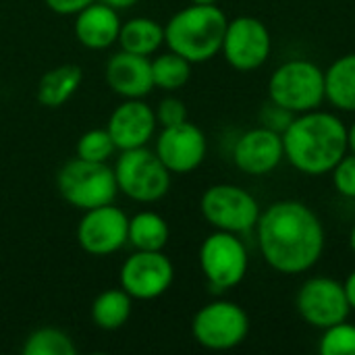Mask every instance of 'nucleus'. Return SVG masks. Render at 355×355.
<instances>
[{
    "instance_id": "nucleus-34",
    "label": "nucleus",
    "mask_w": 355,
    "mask_h": 355,
    "mask_svg": "<svg viewBox=\"0 0 355 355\" xmlns=\"http://www.w3.org/2000/svg\"><path fill=\"white\" fill-rule=\"evenodd\" d=\"M347 148L352 154H355V121L347 127Z\"/></svg>"
},
{
    "instance_id": "nucleus-27",
    "label": "nucleus",
    "mask_w": 355,
    "mask_h": 355,
    "mask_svg": "<svg viewBox=\"0 0 355 355\" xmlns=\"http://www.w3.org/2000/svg\"><path fill=\"white\" fill-rule=\"evenodd\" d=\"M318 352L322 355H355V324L343 320L322 329Z\"/></svg>"
},
{
    "instance_id": "nucleus-33",
    "label": "nucleus",
    "mask_w": 355,
    "mask_h": 355,
    "mask_svg": "<svg viewBox=\"0 0 355 355\" xmlns=\"http://www.w3.org/2000/svg\"><path fill=\"white\" fill-rule=\"evenodd\" d=\"M100 2L112 6L114 10H127V8H131L133 4H137L139 0H100Z\"/></svg>"
},
{
    "instance_id": "nucleus-1",
    "label": "nucleus",
    "mask_w": 355,
    "mask_h": 355,
    "mask_svg": "<svg viewBox=\"0 0 355 355\" xmlns=\"http://www.w3.org/2000/svg\"><path fill=\"white\" fill-rule=\"evenodd\" d=\"M258 250L279 275L312 270L327 245V231L318 214L300 200H279L260 212L256 223Z\"/></svg>"
},
{
    "instance_id": "nucleus-18",
    "label": "nucleus",
    "mask_w": 355,
    "mask_h": 355,
    "mask_svg": "<svg viewBox=\"0 0 355 355\" xmlns=\"http://www.w3.org/2000/svg\"><path fill=\"white\" fill-rule=\"evenodd\" d=\"M121 17L112 6L96 0L75 15V37L89 50H106L119 42Z\"/></svg>"
},
{
    "instance_id": "nucleus-8",
    "label": "nucleus",
    "mask_w": 355,
    "mask_h": 355,
    "mask_svg": "<svg viewBox=\"0 0 355 355\" xmlns=\"http://www.w3.org/2000/svg\"><path fill=\"white\" fill-rule=\"evenodd\" d=\"M198 262L212 291H229L245 279L250 254L239 235L214 229V233L202 241Z\"/></svg>"
},
{
    "instance_id": "nucleus-4",
    "label": "nucleus",
    "mask_w": 355,
    "mask_h": 355,
    "mask_svg": "<svg viewBox=\"0 0 355 355\" xmlns=\"http://www.w3.org/2000/svg\"><path fill=\"white\" fill-rule=\"evenodd\" d=\"M268 100L293 114L320 108L324 98V71L310 58L281 62L268 79Z\"/></svg>"
},
{
    "instance_id": "nucleus-24",
    "label": "nucleus",
    "mask_w": 355,
    "mask_h": 355,
    "mask_svg": "<svg viewBox=\"0 0 355 355\" xmlns=\"http://www.w3.org/2000/svg\"><path fill=\"white\" fill-rule=\"evenodd\" d=\"M189 77H191V62L173 50L158 54L152 60V79H154V87L158 89L177 92L189 81Z\"/></svg>"
},
{
    "instance_id": "nucleus-22",
    "label": "nucleus",
    "mask_w": 355,
    "mask_h": 355,
    "mask_svg": "<svg viewBox=\"0 0 355 355\" xmlns=\"http://www.w3.org/2000/svg\"><path fill=\"white\" fill-rule=\"evenodd\" d=\"M171 237L168 223L164 216L152 210H141L129 218V233L127 243L133 245V250L144 252H160L166 248Z\"/></svg>"
},
{
    "instance_id": "nucleus-36",
    "label": "nucleus",
    "mask_w": 355,
    "mask_h": 355,
    "mask_svg": "<svg viewBox=\"0 0 355 355\" xmlns=\"http://www.w3.org/2000/svg\"><path fill=\"white\" fill-rule=\"evenodd\" d=\"M189 2H193V4H216L218 0H189Z\"/></svg>"
},
{
    "instance_id": "nucleus-3",
    "label": "nucleus",
    "mask_w": 355,
    "mask_h": 355,
    "mask_svg": "<svg viewBox=\"0 0 355 355\" xmlns=\"http://www.w3.org/2000/svg\"><path fill=\"white\" fill-rule=\"evenodd\" d=\"M229 17L216 4H189L177 10L164 25V44L191 64L220 54Z\"/></svg>"
},
{
    "instance_id": "nucleus-7",
    "label": "nucleus",
    "mask_w": 355,
    "mask_h": 355,
    "mask_svg": "<svg viewBox=\"0 0 355 355\" xmlns=\"http://www.w3.org/2000/svg\"><path fill=\"white\" fill-rule=\"evenodd\" d=\"M200 212L212 229L243 235L256 229L262 208L256 196L241 185L216 183L202 193Z\"/></svg>"
},
{
    "instance_id": "nucleus-29",
    "label": "nucleus",
    "mask_w": 355,
    "mask_h": 355,
    "mask_svg": "<svg viewBox=\"0 0 355 355\" xmlns=\"http://www.w3.org/2000/svg\"><path fill=\"white\" fill-rule=\"evenodd\" d=\"M154 112H156V121L160 127H171V125H179V123L187 121V106L183 100H179L175 96L162 98Z\"/></svg>"
},
{
    "instance_id": "nucleus-9",
    "label": "nucleus",
    "mask_w": 355,
    "mask_h": 355,
    "mask_svg": "<svg viewBox=\"0 0 355 355\" xmlns=\"http://www.w3.org/2000/svg\"><path fill=\"white\" fill-rule=\"evenodd\" d=\"M250 333L248 312L229 300H214L202 306L191 320V335L198 345L210 352L239 347Z\"/></svg>"
},
{
    "instance_id": "nucleus-14",
    "label": "nucleus",
    "mask_w": 355,
    "mask_h": 355,
    "mask_svg": "<svg viewBox=\"0 0 355 355\" xmlns=\"http://www.w3.org/2000/svg\"><path fill=\"white\" fill-rule=\"evenodd\" d=\"M154 152L173 175H187L204 162L208 154V139L198 125L183 121L179 125L162 127L156 137Z\"/></svg>"
},
{
    "instance_id": "nucleus-23",
    "label": "nucleus",
    "mask_w": 355,
    "mask_h": 355,
    "mask_svg": "<svg viewBox=\"0 0 355 355\" xmlns=\"http://www.w3.org/2000/svg\"><path fill=\"white\" fill-rule=\"evenodd\" d=\"M133 297L123 289H106L92 304V320L102 331H116L127 324L133 312Z\"/></svg>"
},
{
    "instance_id": "nucleus-25",
    "label": "nucleus",
    "mask_w": 355,
    "mask_h": 355,
    "mask_svg": "<svg viewBox=\"0 0 355 355\" xmlns=\"http://www.w3.org/2000/svg\"><path fill=\"white\" fill-rule=\"evenodd\" d=\"M25 355H75L77 347L73 339L54 327L35 329L23 343Z\"/></svg>"
},
{
    "instance_id": "nucleus-21",
    "label": "nucleus",
    "mask_w": 355,
    "mask_h": 355,
    "mask_svg": "<svg viewBox=\"0 0 355 355\" xmlns=\"http://www.w3.org/2000/svg\"><path fill=\"white\" fill-rule=\"evenodd\" d=\"M119 44L121 50L152 56L164 44V25L150 17H133L121 25Z\"/></svg>"
},
{
    "instance_id": "nucleus-19",
    "label": "nucleus",
    "mask_w": 355,
    "mask_h": 355,
    "mask_svg": "<svg viewBox=\"0 0 355 355\" xmlns=\"http://www.w3.org/2000/svg\"><path fill=\"white\" fill-rule=\"evenodd\" d=\"M324 98L339 112H355V52L329 64L324 71Z\"/></svg>"
},
{
    "instance_id": "nucleus-15",
    "label": "nucleus",
    "mask_w": 355,
    "mask_h": 355,
    "mask_svg": "<svg viewBox=\"0 0 355 355\" xmlns=\"http://www.w3.org/2000/svg\"><path fill=\"white\" fill-rule=\"evenodd\" d=\"M285 160L283 133L272 131L264 125L241 133L233 146L235 166L250 177L270 175Z\"/></svg>"
},
{
    "instance_id": "nucleus-30",
    "label": "nucleus",
    "mask_w": 355,
    "mask_h": 355,
    "mask_svg": "<svg viewBox=\"0 0 355 355\" xmlns=\"http://www.w3.org/2000/svg\"><path fill=\"white\" fill-rule=\"evenodd\" d=\"M293 116H295L293 112H289L287 108H283V106L275 104L272 100H268V104H264V108L260 112V121H262L260 125L283 133L289 127V123L293 121Z\"/></svg>"
},
{
    "instance_id": "nucleus-13",
    "label": "nucleus",
    "mask_w": 355,
    "mask_h": 355,
    "mask_svg": "<svg viewBox=\"0 0 355 355\" xmlns=\"http://www.w3.org/2000/svg\"><path fill=\"white\" fill-rule=\"evenodd\" d=\"M129 216L114 204L85 210L77 225V243L89 256H112L127 245Z\"/></svg>"
},
{
    "instance_id": "nucleus-26",
    "label": "nucleus",
    "mask_w": 355,
    "mask_h": 355,
    "mask_svg": "<svg viewBox=\"0 0 355 355\" xmlns=\"http://www.w3.org/2000/svg\"><path fill=\"white\" fill-rule=\"evenodd\" d=\"M75 152H77V158H83L89 162H108V158L116 152V146L108 129H89L77 139Z\"/></svg>"
},
{
    "instance_id": "nucleus-2",
    "label": "nucleus",
    "mask_w": 355,
    "mask_h": 355,
    "mask_svg": "<svg viewBox=\"0 0 355 355\" xmlns=\"http://www.w3.org/2000/svg\"><path fill=\"white\" fill-rule=\"evenodd\" d=\"M285 160L308 177H322L349 152L347 125L337 112L310 110L295 114L283 131Z\"/></svg>"
},
{
    "instance_id": "nucleus-17",
    "label": "nucleus",
    "mask_w": 355,
    "mask_h": 355,
    "mask_svg": "<svg viewBox=\"0 0 355 355\" xmlns=\"http://www.w3.org/2000/svg\"><path fill=\"white\" fill-rule=\"evenodd\" d=\"M106 83L123 100L146 98L154 89L150 56L133 54L127 50L116 52L106 62Z\"/></svg>"
},
{
    "instance_id": "nucleus-6",
    "label": "nucleus",
    "mask_w": 355,
    "mask_h": 355,
    "mask_svg": "<svg viewBox=\"0 0 355 355\" xmlns=\"http://www.w3.org/2000/svg\"><path fill=\"white\" fill-rule=\"evenodd\" d=\"M112 168L119 191L133 202L152 204L162 200L171 189L173 173L148 146L123 150Z\"/></svg>"
},
{
    "instance_id": "nucleus-12",
    "label": "nucleus",
    "mask_w": 355,
    "mask_h": 355,
    "mask_svg": "<svg viewBox=\"0 0 355 355\" xmlns=\"http://www.w3.org/2000/svg\"><path fill=\"white\" fill-rule=\"evenodd\" d=\"M121 287L139 302L158 300L175 281V266L164 252L135 250L121 266Z\"/></svg>"
},
{
    "instance_id": "nucleus-20",
    "label": "nucleus",
    "mask_w": 355,
    "mask_h": 355,
    "mask_svg": "<svg viewBox=\"0 0 355 355\" xmlns=\"http://www.w3.org/2000/svg\"><path fill=\"white\" fill-rule=\"evenodd\" d=\"M83 81V71L77 64H60L46 71L37 83V102L46 108H60L67 104Z\"/></svg>"
},
{
    "instance_id": "nucleus-16",
    "label": "nucleus",
    "mask_w": 355,
    "mask_h": 355,
    "mask_svg": "<svg viewBox=\"0 0 355 355\" xmlns=\"http://www.w3.org/2000/svg\"><path fill=\"white\" fill-rule=\"evenodd\" d=\"M156 127H158L156 112L150 104L144 102V98L123 100L110 112L106 125L119 152L148 146L156 133Z\"/></svg>"
},
{
    "instance_id": "nucleus-28",
    "label": "nucleus",
    "mask_w": 355,
    "mask_h": 355,
    "mask_svg": "<svg viewBox=\"0 0 355 355\" xmlns=\"http://www.w3.org/2000/svg\"><path fill=\"white\" fill-rule=\"evenodd\" d=\"M333 187L339 196L355 200V154L347 152L331 171Z\"/></svg>"
},
{
    "instance_id": "nucleus-32",
    "label": "nucleus",
    "mask_w": 355,
    "mask_h": 355,
    "mask_svg": "<svg viewBox=\"0 0 355 355\" xmlns=\"http://www.w3.org/2000/svg\"><path fill=\"white\" fill-rule=\"evenodd\" d=\"M343 289H345V295H347V302H349V308L352 312H355V268L345 277L343 281Z\"/></svg>"
},
{
    "instance_id": "nucleus-5",
    "label": "nucleus",
    "mask_w": 355,
    "mask_h": 355,
    "mask_svg": "<svg viewBox=\"0 0 355 355\" xmlns=\"http://www.w3.org/2000/svg\"><path fill=\"white\" fill-rule=\"evenodd\" d=\"M56 187L62 200L81 212L112 204L119 193L114 168L108 162H89L83 158L69 160L58 171Z\"/></svg>"
},
{
    "instance_id": "nucleus-11",
    "label": "nucleus",
    "mask_w": 355,
    "mask_h": 355,
    "mask_svg": "<svg viewBox=\"0 0 355 355\" xmlns=\"http://www.w3.org/2000/svg\"><path fill=\"white\" fill-rule=\"evenodd\" d=\"M295 308L304 322L322 331L349 318L352 308L343 283L333 277H310L295 295Z\"/></svg>"
},
{
    "instance_id": "nucleus-31",
    "label": "nucleus",
    "mask_w": 355,
    "mask_h": 355,
    "mask_svg": "<svg viewBox=\"0 0 355 355\" xmlns=\"http://www.w3.org/2000/svg\"><path fill=\"white\" fill-rule=\"evenodd\" d=\"M46 6L56 15H77L96 0H44Z\"/></svg>"
},
{
    "instance_id": "nucleus-35",
    "label": "nucleus",
    "mask_w": 355,
    "mask_h": 355,
    "mask_svg": "<svg viewBox=\"0 0 355 355\" xmlns=\"http://www.w3.org/2000/svg\"><path fill=\"white\" fill-rule=\"evenodd\" d=\"M349 250H352V254L355 256V223L354 227H352V231H349Z\"/></svg>"
},
{
    "instance_id": "nucleus-10",
    "label": "nucleus",
    "mask_w": 355,
    "mask_h": 355,
    "mask_svg": "<svg viewBox=\"0 0 355 355\" xmlns=\"http://www.w3.org/2000/svg\"><path fill=\"white\" fill-rule=\"evenodd\" d=\"M220 54L241 73L256 71L266 64L272 54V35L266 23L252 15L229 19Z\"/></svg>"
}]
</instances>
